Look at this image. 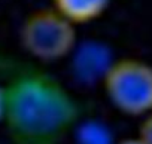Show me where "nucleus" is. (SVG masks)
Masks as SVG:
<instances>
[{
  "label": "nucleus",
  "instance_id": "obj_3",
  "mask_svg": "<svg viewBox=\"0 0 152 144\" xmlns=\"http://www.w3.org/2000/svg\"><path fill=\"white\" fill-rule=\"evenodd\" d=\"M20 37L28 55L48 62L66 58L76 48L75 25L54 8L30 14L21 25Z\"/></svg>",
  "mask_w": 152,
  "mask_h": 144
},
{
  "label": "nucleus",
  "instance_id": "obj_9",
  "mask_svg": "<svg viewBox=\"0 0 152 144\" xmlns=\"http://www.w3.org/2000/svg\"><path fill=\"white\" fill-rule=\"evenodd\" d=\"M115 144H143V143L140 141L139 137H136V138H125V140H121L119 143H115Z\"/></svg>",
  "mask_w": 152,
  "mask_h": 144
},
{
  "label": "nucleus",
  "instance_id": "obj_5",
  "mask_svg": "<svg viewBox=\"0 0 152 144\" xmlns=\"http://www.w3.org/2000/svg\"><path fill=\"white\" fill-rule=\"evenodd\" d=\"M54 9L75 24H85L104 14L110 0H52Z\"/></svg>",
  "mask_w": 152,
  "mask_h": 144
},
{
  "label": "nucleus",
  "instance_id": "obj_2",
  "mask_svg": "<svg viewBox=\"0 0 152 144\" xmlns=\"http://www.w3.org/2000/svg\"><path fill=\"white\" fill-rule=\"evenodd\" d=\"M110 104L128 116L152 113V65L133 58L113 61L103 79Z\"/></svg>",
  "mask_w": 152,
  "mask_h": 144
},
{
  "label": "nucleus",
  "instance_id": "obj_1",
  "mask_svg": "<svg viewBox=\"0 0 152 144\" xmlns=\"http://www.w3.org/2000/svg\"><path fill=\"white\" fill-rule=\"evenodd\" d=\"M81 109L66 86L37 68H23L5 85L3 123L14 144H60Z\"/></svg>",
  "mask_w": 152,
  "mask_h": 144
},
{
  "label": "nucleus",
  "instance_id": "obj_4",
  "mask_svg": "<svg viewBox=\"0 0 152 144\" xmlns=\"http://www.w3.org/2000/svg\"><path fill=\"white\" fill-rule=\"evenodd\" d=\"M72 70L75 77L82 83H94L104 79L110 65L113 64L110 52L106 46L97 42H87L72 52Z\"/></svg>",
  "mask_w": 152,
  "mask_h": 144
},
{
  "label": "nucleus",
  "instance_id": "obj_8",
  "mask_svg": "<svg viewBox=\"0 0 152 144\" xmlns=\"http://www.w3.org/2000/svg\"><path fill=\"white\" fill-rule=\"evenodd\" d=\"M5 117V86H0V122Z\"/></svg>",
  "mask_w": 152,
  "mask_h": 144
},
{
  "label": "nucleus",
  "instance_id": "obj_6",
  "mask_svg": "<svg viewBox=\"0 0 152 144\" xmlns=\"http://www.w3.org/2000/svg\"><path fill=\"white\" fill-rule=\"evenodd\" d=\"M76 131V144H115L109 129L99 122H85Z\"/></svg>",
  "mask_w": 152,
  "mask_h": 144
},
{
  "label": "nucleus",
  "instance_id": "obj_7",
  "mask_svg": "<svg viewBox=\"0 0 152 144\" xmlns=\"http://www.w3.org/2000/svg\"><path fill=\"white\" fill-rule=\"evenodd\" d=\"M139 138L143 144H152V113L145 116V119L140 125Z\"/></svg>",
  "mask_w": 152,
  "mask_h": 144
}]
</instances>
